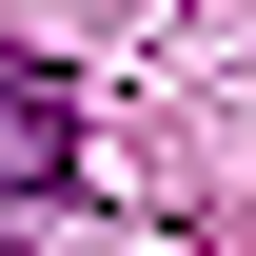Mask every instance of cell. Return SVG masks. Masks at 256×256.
Masks as SVG:
<instances>
[{
  "label": "cell",
  "mask_w": 256,
  "mask_h": 256,
  "mask_svg": "<svg viewBox=\"0 0 256 256\" xmlns=\"http://www.w3.org/2000/svg\"><path fill=\"white\" fill-rule=\"evenodd\" d=\"M0 138H20V178H60V138H79V98L40 79V60H20V79H0Z\"/></svg>",
  "instance_id": "cell-1"
}]
</instances>
